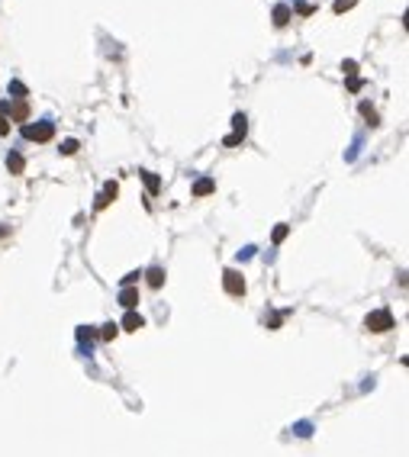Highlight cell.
<instances>
[{
    "instance_id": "cell-26",
    "label": "cell",
    "mask_w": 409,
    "mask_h": 457,
    "mask_svg": "<svg viewBox=\"0 0 409 457\" xmlns=\"http://www.w3.org/2000/svg\"><path fill=\"white\" fill-rule=\"evenodd\" d=\"M251 254H255V248H245V251H239V261H248Z\"/></svg>"
},
{
    "instance_id": "cell-11",
    "label": "cell",
    "mask_w": 409,
    "mask_h": 457,
    "mask_svg": "<svg viewBox=\"0 0 409 457\" xmlns=\"http://www.w3.org/2000/svg\"><path fill=\"white\" fill-rule=\"evenodd\" d=\"M7 168H10V174H23V168H26L23 155L20 152H10V155H7Z\"/></svg>"
},
{
    "instance_id": "cell-15",
    "label": "cell",
    "mask_w": 409,
    "mask_h": 457,
    "mask_svg": "<svg viewBox=\"0 0 409 457\" xmlns=\"http://www.w3.org/2000/svg\"><path fill=\"white\" fill-rule=\"evenodd\" d=\"M116 335H119V325H113V322H107V325L97 332V338H103V341H113Z\"/></svg>"
},
{
    "instance_id": "cell-10",
    "label": "cell",
    "mask_w": 409,
    "mask_h": 457,
    "mask_svg": "<svg viewBox=\"0 0 409 457\" xmlns=\"http://www.w3.org/2000/svg\"><path fill=\"white\" fill-rule=\"evenodd\" d=\"M290 16H293V10H290L287 4H277V7H274V23H277V26H287V23H290Z\"/></svg>"
},
{
    "instance_id": "cell-17",
    "label": "cell",
    "mask_w": 409,
    "mask_h": 457,
    "mask_svg": "<svg viewBox=\"0 0 409 457\" xmlns=\"http://www.w3.org/2000/svg\"><path fill=\"white\" fill-rule=\"evenodd\" d=\"M97 338V329H90V325H81L77 329V341H94Z\"/></svg>"
},
{
    "instance_id": "cell-23",
    "label": "cell",
    "mask_w": 409,
    "mask_h": 457,
    "mask_svg": "<svg viewBox=\"0 0 409 457\" xmlns=\"http://www.w3.org/2000/svg\"><path fill=\"white\" fill-rule=\"evenodd\" d=\"M0 135H10V119L0 113Z\"/></svg>"
},
{
    "instance_id": "cell-21",
    "label": "cell",
    "mask_w": 409,
    "mask_h": 457,
    "mask_svg": "<svg viewBox=\"0 0 409 457\" xmlns=\"http://www.w3.org/2000/svg\"><path fill=\"white\" fill-rule=\"evenodd\" d=\"M342 71H345V77H358V61H345Z\"/></svg>"
},
{
    "instance_id": "cell-20",
    "label": "cell",
    "mask_w": 409,
    "mask_h": 457,
    "mask_svg": "<svg viewBox=\"0 0 409 457\" xmlns=\"http://www.w3.org/2000/svg\"><path fill=\"white\" fill-rule=\"evenodd\" d=\"M354 4H358V0H335V7H332V10H335V13H345V10H351Z\"/></svg>"
},
{
    "instance_id": "cell-22",
    "label": "cell",
    "mask_w": 409,
    "mask_h": 457,
    "mask_svg": "<svg viewBox=\"0 0 409 457\" xmlns=\"http://www.w3.org/2000/svg\"><path fill=\"white\" fill-rule=\"evenodd\" d=\"M10 94H16V97L23 100V97H26V84H23V81H10Z\"/></svg>"
},
{
    "instance_id": "cell-4",
    "label": "cell",
    "mask_w": 409,
    "mask_h": 457,
    "mask_svg": "<svg viewBox=\"0 0 409 457\" xmlns=\"http://www.w3.org/2000/svg\"><path fill=\"white\" fill-rule=\"evenodd\" d=\"M222 287H225V293H229V296H242V293H245V277H242V270L229 267L222 274Z\"/></svg>"
},
{
    "instance_id": "cell-24",
    "label": "cell",
    "mask_w": 409,
    "mask_h": 457,
    "mask_svg": "<svg viewBox=\"0 0 409 457\" xmlns=\"http://www.w3.org/2000/svg\"><path fill=\"white\" fill-rule=\"evenodd\" d=\"M139 277H142V274H139V270H132V274H126V277H123V287H132Z\"/></svg>"
},
{
    "instance_id": "cell-9",
    "label": "cell",
    "mask_w": 409,
    "mask_h": 457,
    "mask_svg": "<svg viewBox=\"0 0 409 457\" xmlns=\"http://www.w3.org/2000/svg\"><path fill=\"white\" fill-rule=\"evenodd\" d=\"M145 280H149L152 290H161L164 287V270L161 267H149V270H145Z\"/></svg>"
},
{
    "instance_id": "cell-25",
    "label": "cell",
    "mask_w": 409,
    "mask_h": 457,
    "mask_svg": "<svg viewBox=\"0 0 409 457\" xmlns=\"http://www.w3.org/2000/svg\"><path fill=\"white\" fill-rule=\"evenodd\" d=\"M361 84H364L361 77H348V90H351V94H354V90H361Z\"/></svg>"
},
{
    "instance_id": "cell-16",
    "label": "cell",
    "mask_w": 409,
    "mask_h": 457,
    "mask_svg": "<svg viewBox=\"0 0 409 457\" xmlns=\"http://www.w3.org/2000/svg\"><path fill=\"white\" fill-rule=\"evenodd\" d=\"M287 235H290V225L287 222H281V225H274V232H271V239H274V245H281Z\"/></svg>"
},
{
    "instance_id": "cell-3",
    "label": "cell",
    "mask_w": 409,
    "mask_h": 457,
    "mask_svg": "<svg viewBox=\"0 0 409 457\" xmlns=\"http://www.w3.org/2000/svg\"><path fill=\"white\" fill-rule=\"evenodd\" d=\"M23 135L29 139V142H49L52 135H55V122H36V126H23Z\"/></svg>"
},
{
    "instance_id": "cell-8",
    "label": "cell",
    "mask_w": 409,
    "mask_h": 457,
    "mask_svg": "<svg viewBox=\"0 0 409 457\" xmlns=\"http://www.w3.org/2000/svg\"><path fill=\"white\" fill-rule=\"evenodd\" d=\"M213 190H216V180H213V177H200V180L194 184V197H210Z\"/></svg>"
},
{
    "instance_id": "cell-7",
    "label": "cell",
    "mask_w": 409,
    "mask_h": 457,
    "mask_svg": "<svg viewBox=\"0 0 409 457\" xmlns=\"http://www.w3.org/2000/svg\"><path fill=\"white\" fill-rule=\"evenodd\" d=\"M119 303L126 306V312L135 309V306H139V290L135 287H123V290H119Z\"/></svg>"
},
{
    "instance_id": "cell-14",
    "label": "cell",
    "mask_w": 409,
    "mask_h": 457,
    "mask_svg": "<svg viewBox=\"0 0 409 457\" xmlns=\"http://www.w3.org/2000/svg\"><path fill=\"white\" fill-rule=\"evenodd\" d=\"M361 116L368 119V126H380V116H377V110H374L371 103H361Z\"/></svg>"
},
{
    "instance_id": "cell-18",
    "label": "cell",
    "mask_w": 409,
    "mask_h": 457,
    "mask_svg": "<svg viewBox=\"0 0 409 457\" xmlns=\"http://www.w3.org/2000/svg\"><path fill=\"white\" fill-rule=\"evenodd\" d=\"M77 148H81V145H77V139H65V142H62V155H77Z\"/></svg>"
},
{
    "instance_id": "cell-1",
    "label": "cell",
    "mask_w": 409,
    "mask_h": 457,
    "mask_svg": "<svg viewBox=\"0 0 409 457\" xmlns=\"http://www.w3.org/2000/svg\"><path fill=\"white\" fill-rule=\"evenodd\" d=\"M364 329L368 332H390V329H396V319H393V312L390 309H374L368 319H364Z\"/></svg>"
},
{
    "instance_id": "cell-12",
    "label": "cell",
    "mask_w": 409,
    "mask_h": 457,
    "mask_svg": "<svg viewBox=\"0 0 409 457\" xmlns=\"http://www.w3.org/2000/svg\"><path fill=\"white\" fill-rule=\"evenodd\" d=\"M142 180H145V190H149V193H158L161 190V177H158V174L142 171Z\"/></svg>"
},
{
    "instance_id": "cell-6",
    "label": "cell",
    "mask_w": 409,
    "mask_h": 457,
    "mask_svg": "<svg viewBox=\"0 0 409 457\" xmlns=\"http://www.w3.org/2000/svg\"><path fill=\"white\" fill-rule=\"evenodd\" d=\"M119 329H126V332H139V329H145V319L139 315L135 309H129L126 315H123V322H119Z\"/></svg>"
},
{
    "instance_id": "cell-19",
    "label": "cell",
    "mask_w": 409,
    "mask_h": 457,
    "mask_svg": "<svg viewBox=\"0 0 409 457\" xmlns=\"http://www.w3.org/2000/svg\"><path fill=\"white\" fill-rule=\"evenodd\" d=\"M293 432H297L300 438H309L312 435V425H309V422H300V425H293Z\"/></svg>"
},
{
    "instance_id": "cell-13",
    "label": "cell",
    "mask_w": 409,
    "mask_h": 457,
    "mask_svg": "<svg viewBox=\"0 0 409 457\" xmlns=\"http://www.w3.org/2000/svg\"><path fill=\"white\" fill-rule=\"evenodd\" d=\"M232 126H236V139H245V132H248V119L242 116V113H236V116H232Z\"/></svg>"
},
{
    "instance_id": "cell-2",
    "label": "cell",
    "mask_w": 409,
    "mask_h": 457,
    "mask_svg": "<svg viewBox=\"0 0 409 457\" xmlns=\"http://www.w3.org/2000/svg\"><path fill=\"white\" fill-rule=\"evenodd\" d=\"M0 113H4L7 119H13V122H26L29 119V103L16 97V100H7L4 107H0Z\"/></svg>"
},
{
    "instance_id": "cell-5",
    "label": "cell",
    "mask_w": 409,
    "mask_h": 457,
    "mask_svg": "<svg viewBox=\"0 0 409 457\" xmlns=\"http://www.w3.org/2000/svg\"><path fill=\"white\" fill-rule=\"evenodd\" d=\"M116 193H119L116 180H107V187H103V193L97 197V203H94V206H97V209H107V206L113 203V200H116Z\"/></svg>"
}]
</instances>
